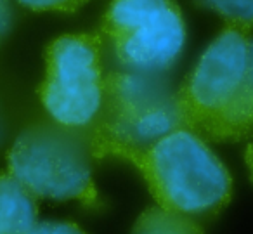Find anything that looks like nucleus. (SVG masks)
<instances>
[{
	"instance_id": "nucleus-6",
	"label": "nucleus",
	"mask_w": 253,
	"mask_h": 234,
	"mask_svg": "<svg viewBox=\"0 0 253 234\" xmlns=\"http://www.w3.org/2000/svg\"><path fill=\"white\" fill-rule=\"evenodd\" d=\"M104 80L101 35H63L45 50V77L39 85V99L50 120L87 130L101 111Z\"/></svg>"
},
{
	"instance_id": "nucleus-7",
	"label": "nucleus",
	"mask_w": 253,
	"mask_h": 234,
	"mask_svg": "<svg viewBox=\"0 0 253 234\" xmlns=\"http://www.w3.org/2000/svg\"><path fill=\"white\" fill-rule=\"evenodd\" d=\"M39 206L9 172H0V234H26L37 224Z\"/></svg>"
},
{
	"instance_id": "nucleus-3",
	"label": "nucleus",
	"mask_w": 253,
	"mask_h": 234,
	"mask_svg": "<svg viewBox=\"0 0 253 234\" xmlns=\"http://www.w3.org/2000/svg\"><path fill=\"white\" fill-rule=\"evenodd\" d=\"M180 127L177 91L167 75L115 70L106 73L101 111L87 136L95 160H122Z\"/></svg>"
},
{
	"instance_id": "nucleus-2",
	"label": "nucleus",
	"mask_w": 253,
	"mask_h": 234,
	"mask_svg": "<svg viewBox=\"0 0 253 234\" xmlns=\"http://www.w3.org/2000/svg\"><path fill=\"white\" fill-rule=\"evenodd\" d=\"M160 206L193 219H208L232 198V177L203 137L180 127L144 149L126 153Z\"/></svg>"
},
{
	"instance_id": "nucleus-10",
	"label": "nucleus",
	"mask_w": 253,
	"mask_h": 234,
	"mask_svg": "<svg viewBox=\"0 0 253 234\" xmlns=\"http://www.w3.org/2000/svg\"><path fill=\"white\" fill-rule=\"evenodd\" d=\"M23 7L33 12H77L88 0H18Z\"/></svg>"
},
{
	"instance_id": "nucleus-5",
	"label": "nucleus",
	"mask_w": 253,
	"mask_h": 234,
	"mask_svg": "<svg viewBox=\"0 0 253 234\" xmlns=\"http://www.w3.org/2000/svg\"><path fill=\"white\" fill-rule=\"evenodd\" d=\"M99 35L122 70L167 75L186 46V23L173 0H113Z\"/></svg>"
},
{
	"instance_id": "nucleus-9",
	"label": "nucleus",
	"mask_w": 253,
	"mask_h": 234,
	"mask_svg": "<svg viewBox=\"0 0 253 234\" xmlns=\"http://www.w3.org/2000/svg\"><path fill=\"white\" fill-rule=\"evenodd\" d=\"M231 28L253 33V0H201Z\"/></svg>"
},
{
	"instance_id": "nucleus-8",
	"label": "nucleus",
	"mask_w": 253,
	"mask_h": 234,
	"mask_svg": "<svg viewBox=\"0 0 253 234\" xmlns=\"http://www.w3.org/2000/svg\"><path fill=\"white\" fill-rule=\"evenodd\" d=\"M132 234H205L196 219L184 213L151 206L137 217Z\"/></svg>"
},
{
	"instance_id": "nucleus-12",
	"label": "nucleus",
	"mask_w": 253,
	"mask_h": 234,
	"mask_svg": "<svg viewBox=\"0 0 253 234\" xmlns=\"http://www.w3.org/2000/svg\"><path fill=\"white\" fill-rule=\"evenodd\" d=\"M12 25V11L9 0H0V44L4 42Z\"/></svg>"
},
{
	"instance_id": "nucleus-14",
	"label": "nucleus",
	"mask_w": 253,
	"mask_h": 234,
	"mask_svg": "<svg viewBox=\"0 0 253 234\" xmlns=\"http://www.w3.org/2000/svg\"><path fill=\"white\" fill-rule=\"evenodd\" d=\"M245 161H246V167H248V170H250V175H252V179H253V142L248 144V147H246Z\"/></svg>"
},
{
	"instance_id": "nucleus-4",
	"label": "nucleus",
	"mask_w": 253,
	"mask_h": 234,
	"mask_svg": "<svg viewBox=\"0 0 253 234\" xmlns=\"http://www.w3.org/2000/svg\"><path fill=\"white\" fill-rule=\"evenodd\" d=\"M94 160L87 130L70 129L54 120L28 123L5 154L7 172L37 199L78 201L99 208Z\"/></svg>"
},
{
	"instance_id": "nucleus-11",
	"label": "nucleus",
	"mask_w": 253,
	"mask_h": 234,
	"mask_svg": "<svg viewBox=\"0 0 253 234\" xmlns=\"http://www.w3.org/2000/svg\"><path fill=\"white\" fill-rule=\"evenodd\" d=\"M26 234H87L82 227L66 220H43L37 222Z\"/></svg>"
},
{
	"instance_id": "nucleus-13",
	"label": "nucleus",
	"mask_w": 253,
	"mask_h": 234,
	"mask_svg": "<svg viewBox=\"0 0 253 234\" xmlns=\"http://www.w3.org/2000/svg\"><path fill=\"white\" fill-rule=\"evenodd\" d=\"M5 136H7V116H5L4 106L0 102V144L4 142Z\"/></svg>"
},
{
	"instance_id": "nucleus-1",
	"label": "nucleus",
	"mask_w": 253,
	"mask_h": 234,
	"mask_svg": "<svg viewBox=\"0 0 253 234\" xmlns=\"http://www.w3.org/2000/svg\"><path fill=\"white\" fill-rule=\"evenodd\" d=\"M186 129L232 142L253 136V33L225 26L177 91Z\"/></svg>"
}]
</instances>
